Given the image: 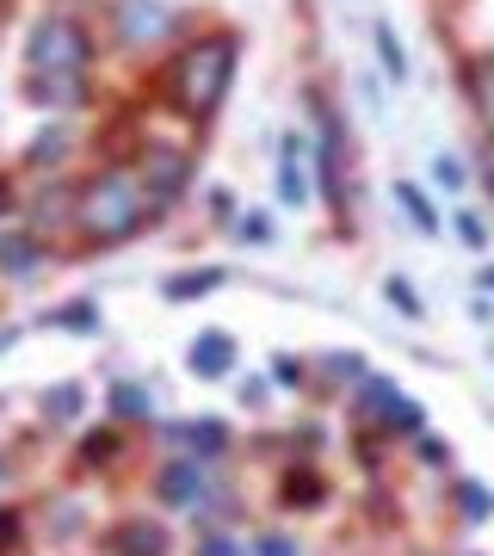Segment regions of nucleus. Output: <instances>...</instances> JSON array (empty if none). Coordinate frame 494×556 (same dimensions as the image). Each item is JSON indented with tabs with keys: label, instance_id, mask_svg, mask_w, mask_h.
<instances>
[{
	"label": "nucleus",
	"instance_id": "15",
	"mask_svg": "<svg viewBox=\"0 0 494 556\" xmlns=\"http://www.w3.org/2000/svg\"><path fill=\"white\" fill-rule=\"evenodd\" d=\"M383 291H390V303H395V309H402V316H420V298H415V291H408V285H402V278H390Z\"/></svg>",
	"mask_w": 494,
	"mask_h": 556
},
{
	"label": "nucleus",
	"instance_id": "17",
	"mask_svg": "<svg viewBox=\"0 0 494 556\" xmlns=\"http://www.w3.org/2000/svg\"><path fill=\"white\" fill-rule=\"evenodd\" d=\"M118 408H124V415H149V402H142V390H118Z\"/></svg>",
	"mask_w": 494,
	"mask_h": 556
},
{
	"label": "nucleus",
	"instance_id": "18",
	"mask_svg": "<svg viewBox=\"0 0 494 556\" xmlns=\"http://www.w3.org/2000/svg\"><path fill=\"white\" fill-rule=\"evenodd\" d=\"M457 236L470 241V248H482V241H489V236H482V223H476V217H457Z\"/></svg>",
	"mask_w": 494,
	"mask_h": 556
},
{
	"label": "nucleus",
	"instance_id": "5",
	"mask_svg": "<svg viewBox=\"0 0 494 556\" xmlns=\"http://www.w3.org/2000/svg\"><path fill=\"white\" fill-rule=\"evenodd\" d=\"M155 489H161V501H167V507H192L198 489H204V477H198V464H192V457H174V464L161 470Z\"/></svg>",
	"mask_w": 494,
	"mask_h": 556
},
{
	"label": "nucleus",
	"instance_id": "3",
	"mask_svg": "<svg viewBox=\"0 0 494 556\" xmlns=\"http://www.w3.org/2000/svg\"><path fill=\"white\" fill-rule=\"evenodd\" d=\"M25 56H31L38 75H62V87H75V75L87 68L93 50H87V31L75 20H43L31 31V43H25Z\"/></svg>",
	"mask_w": 494,
	"mask_h": 556
},
{
	"label": "nucleus",
	"instance_id": "8",
	"mask_svg": "<svg viewBox=\"0 0 494 556\" xmlns=\"http://www.w3.org/2000/svg\"><path fill=\"white\" fill-rule=\"evenodd\" d=\"M118 31H124V38H149V31H161V7H155V0H124Z\"/></svg>",
	"mask_w": 494,
	"mask_h": 556
},
{
	"label": "nucleus",
	"instance_id": "1",
	"mask_svg": "<svg viewBox=\"0 0 494 556\" xmlns=\"http://www.w3.org/2000/svg\"><path fill=\"white\" fill-rule=\"evenodd\" d=\"M142 211H149L142 179L124 174V167H112L105 179H93L87 199H80V223H87L93 236H130V229L142 223Z\"/></svg>",
	"mask_w": 494,
	"mask_h": 556
},
{
	"label": "nucleus",
	"instance_id": "11",
	"mask_svg": "<svg viewBox=\"0 0 494 556\" xmlns=\"http://www.w3.org/2000/svg\"><path fill=\"white\" fill-rule=\"evenodd\" d=\"M31 254H38V248H31L25 236L0 241V266H7V273H31Z\"/></svg>",
	"mask_w": 494,
	"mask_h": 556
},
{
	"label": "nucleus",
	"instance_id": "20",
	"mask_svg": "<svg viewBox=\"0 0 494 556\" xmlns=\"http://www.w3.org/2000/svg\"><path fill=\"white\" fill-rule=\"evenodd\" d=\"M198 556H236V544H223V538H211V544H198Z\"/></svg>",
	"mask_w": 494,
	"mask_h": 556
},
{
	"label": "nucleus",
	"instance_id": "6",
	"mask_svg": "<svg viewBox=\"0 0 494 556\" xmlns=\"http://www.w3.org/2000/svg\"><path fill=\"white\" fill-rule=\"evenodd\" d=\"M371 402H377V420L395 427V433H415V427H420V408L408 396H395L390 383H371Z\"/></svg>",
	"mask_w": 494,
	"mask_h": 556
},
{
	"label": "nucleus",
	"instance_id": "10",
	"mask_svg": "<svg viewBox=\"0 0 494 556\" xmlns=\"http://www.w3.org/2000/svg\"><path fill=\"white\" fill-rule=\"evenodd\" d=\"M395 199H402V211L415 217V229H427V236H433V229H439V217H433V211H427V199H420L415 186H395Z\"/></svg>",
	"mask_w": 494,
	"mask_h": 556
},
{
	"label": "nucleus",
	"instance_id": "2",
	"mask_svg": "<svg viewBox=\"0 0 494 556\" xmlns=\"http://www.w3.org/2000/svg\"><path fill=\"white\" fill-rule=\"evenodd\" d=\"M229 75H236V38H211L198 50H186V62H179V105L186 112H211L223 100Z\"/></svg>",
	"mask_w": 494,
	"mask_h": 556
},
{
	"label": "nucleus",
	"instance_id": "4",
	"mask_svg": "<svg viewBox=\"0 0 494 556\" xmlns=\"http://www.w3.org/2000/svg\"><path fill=\"white\" fill-rule=\"evenodd\" d=\"M179 186H186V161L179 155H149V174H142V199L149 204H174Z\"/></svg>",
	"mask_w": 494,
	"mask_h": 556
},
{
	"label": "nucleus",
	"instance_id": "9",
	"mask_svg": "<svg viewBox=\"0 0 494 556\" xmlns=\"http://www.w3.org/2000/svg\"><path fill=\"white\" fill-rule=\"evenodd\" d=\"M118 551H124V556H161V551H167V538H161L155 526H124V532H118Z\"/></svg>",
	"mask_w": 494,
	"mask_h": 556
},
{
	"label": "nucleus",
	"instance_id": "16",
	"mask_svg": "<svg viewBox=\"0 0 494 556\" xmlns=\"http://www.w3.org/2000/svg\"><path fill=\"white\" fill-rule=\"evenodd\" d=\"M433 179H439V186H464V167H457L452 155H439L433 161Z\"/></svg>",
	"mask_w": 494,
	"mask_h": 556
},
{
	"label": "nucleus",
	"instance_id": "21",
	"mask_svg": "<svg viewBox=\"0 0 494 556\" xmlns=\"http://www.w3.org/2000/svg\"><path fill=\"white\" fill-rule=\"evenodd\" d=\"M259 556H291V544H284V538H266V544H259Z\"/></svg>",
	"mask_w": 494,
	"mask_h": 556
},
{
	"label": "nucleus",
	"instance_id": "13",
	"mask_svg": "<svg viewBox=\"0 0 494 556\" xmlns=\"http://www.w3.org/2000/svg\"><path fill=\"white\" fill-rule=\"evenodd\" d=\"M211 285H217V273H186V278L167 285V298H198V291H211Z\"/></svg>",
	"mask_w": 494,
	"mask_h": 556
},
{
	"label": "nucleus",
	"instance_id": "12",
	"mask_svg": "<svg viewBox=\"0 0 494 556\" xmlns=\"http://www.w3.org/2000/svg\"><path fill=\"white\" fill-rule=\"evenodd\" d=\"M377 50H383V68H390L395 80L408 75V56H402V43H395V31H390V25H377Z\"/></svg>",
	"mask_w": 494,
	"mask_h": 556
},
{
	"label": "nucleus",
	"instance_id": "7",
	"mask_svg": "<svg viewBox=\"0 0 494 556\" xmlns=\"http://www.w3.org/2000/svg\"><path fill=\"white\" fill-rule=\"evenodd\" d=\"M229 353H236V346H229V334L192 340V371H198V378H223V371H229Z\"/></svg>",
	"mask_w": 494,
	"mask_h": 556
},
{
	"label": "nucleus",
	"instance_id": "14",
	"mask_svg": "<svg viewBox=\"0 0 494 556\" xmlns=\"http://www.w3.org/2000/svg\"><path fill=\"white\" fill-rule=\"evenodd\" d=\"M278 192H284V199H309V186H303V174H296V161H284V167H278Z\"/></svg>",
	"mask_w": 494,
	"mask_h": 556
},
{
	"label": "nucleus",
	"instance_id": "19",
	"mask_svg": "<svg viewBox=\"0 0 494 556\" xmlns=\"http://www.w3.org/2000/svg\"><path fill=\"white\" fill-rule=\"evenodd\" d=\"M464 501H470V519L489 514V495H482V489H464Z\"/></svg>",
	"mask_w": 494,
	"mask_h": 556
}]
</instances>
